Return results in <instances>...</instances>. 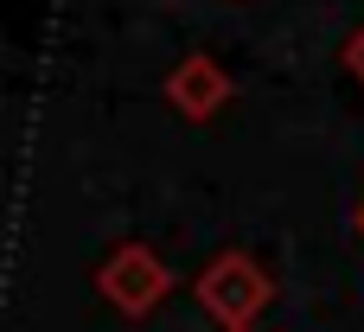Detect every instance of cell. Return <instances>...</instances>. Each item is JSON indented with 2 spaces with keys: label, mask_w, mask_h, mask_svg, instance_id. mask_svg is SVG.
Here are the masks:
<instances>
[{
  "label": "cell",
  "mask_w": 364,
  "mask_h": 332,
  "mask_svg": "<svg viewBox=\"0 0 364 332\" xmlns=\"http://www.w3.org/2000/svg\"><path fill=\"white\" fill-rule=\"evenodd\" d=\"M192 294H198V307H205L224 332H256V320H262L269 301H275V282H269V269H262L256 256L224 250V256L192 282Z\"/></svg>",
  "instance_id": "1"
},
{
  "label": "cell",
  "mask_w": 364,
  "mask_h": 332,
  "mask_svg": "<svg viewBox=\"0 0 364 332\" xmlns=\"http://www.w3.org/2000/svg\"><path fill=\"white\" fill-rule=\"evenodd\" d=\"M96 288H102L109 307H122L128 320H141V314H154V307L173 294V275H166V262H160L147 243H122V250L96 269Z\"/></svg>",
  "instance_id": "2"
},
{
  "label": "cell",
  "mask_w": 364,
  "mask_h": 332,
  "mask_svg": "<svg viewBox=\"0 0 364 332\" xmlns=\"http://www.w3.org/2000/svg\"><path fill=\"white\" fill-rule=\"evenodd\" d=\"M166 102H173L186 122H205V115H218V109L230 102V77H224L211 58H186V64L166 77Z\"/></svg>",
  "instance_id": "3"
},
{
  "label": "cell",
  "mask_w": 364,
  "mask_h": 332,
  "mask_svg": "<svg viewBox=\"0 0 364 332\" xmlns=\"http://www.w3.org/2000/svg\"><path fill=\"white\" fill-rule=\"evenodd\" d=\"M346 64L358 70V83H364V26H358V32H352V38H346Z\"/></svg>",
  "instance_id": "4"
},
{
  "label": "cell",
  "mask_w": 364,
  "mask_h": 332,
  "mask_svg": "<svg viewBox=\"0 0 364 332\" xmlns=\"http://www.w3.org/2000/svg\"><path fill=\"white\" fill-rule=\"evenodd\" d=\"M358 230H364V211H358Z\"/></svg>",
  "instance_id": "5"
}]
</instances>
